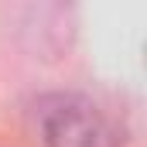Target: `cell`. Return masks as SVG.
Returning a JSON list of instances; mask_svg holds the SVG:
<instances>
[{
    "mask_svg": "<svg viewBox=\"0 0 147 147\" xmlns=\"http://www.w3.org/2000/svg\"><path fill=\"white\" fill-rule=\"evenodd\" d=\"M45 147H120V130L86 96H51L41 106Z\"/></svg>",
    "mask_w": 147,
    "mask_h": 147,
    "instance_id": "cell-1",
    "label": "cell"
}]
</instances>
